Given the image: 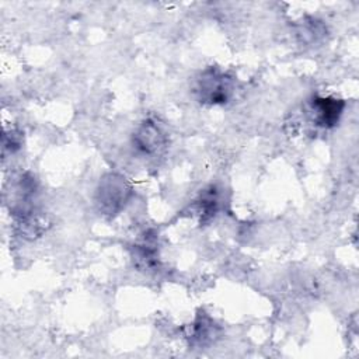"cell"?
<instances>
[{
	"mask_svg": "<svg viewBox=\"0 0 359 359\" xmlns=\"http://www.w3.org/2000/svg\"><path fill=\"white\" fill-rule=\"evenodd\" d=\"M236 91V80L217 67L205 69L194 84V93L199 102L208 105L227 104Z\"/></svg>",
	"mask_w": 359,
	"mask_h": 359,
	"instance_id": "1",
	"label": "cell"
},
{
	"mask_svg": "<svg viewBox=\"0 0 359 359\" xmlns=\"http://www.w3.org/2000/svg\"><path fill=\"white\" fill-rule=\"evenodd\" d=\"M132 196V187L128 180L115 172L105 174L95 189V205L101 215L115 217L125 209L129 198Z\"/></svg>",
	"mask_w": 359,
	"mask_h": 359,
	"instance_id": "2",
	"label": "cell"
},
{
	"mask_svg": "<svg viewBox=\"0 0 359 359\" xmlns=\"http://www.w3.org/2000/svg\"><path fill=\"white\" fill-rule=\"evenodd\" d=\"M133 149L142 156H156L167 146V133L153 119L144 121L132 136Z\"/></svg>",
	"mask_w": 359,
	"mask_h": 359,
	"instance_id": "3",
	"label": "cell"
},
{
	"mask_svg": "<svg viewBox=\"0 0 359 359\" xmlns=\"http://www.w3.org/2000/svg\"><path fill=\"white\" fill-rule=\"evenodd\" d=\"M345 109V101L335 97H313L309 101L307 112L313 125L331 129L338 122Z\"/></svg>",
	"mask_w": 359,
	"mask_h": 359,
	"instance_id": "4",
	"label": "cell"
},
{
	"mask_svg": "<svg viewBox=\"0 0 359 359\" xmlns=\"http://www.w3.org/2000/svg\"><path fill=\"white\" fill-rule=\"evenodd\" d=\"M130 257L133 265L139 271H156L158 268V248L157 236L154 231H144L139 241L132 245Z\"/></svg>",
	"mask_w": 359,
	"mask_h": 359,
	"instance_id": "5",
	"label": "cell"
},
{
	"mask_svg": "<svg viewBox=\"0 0 359 359\" xmlns=\"http://www.w3.org/2000/svg\"><path fill=\"white\" fill-rule=\"evenodd\" d=\"M195 210L199 215L202 224L210 222L222 208V195L220 189L216 185H210L201 192L195 201Z\"/></svg>",
	"mask_w": 359,
	"mask_h": 359,
	"instance_id": "6",
	"label": "cell"
},
{
	"mask_svg": "<svg viewBox=\"0 0 359 359\" xmlns=\"http://www.w3.org/2000/svg\"><path fill=\"white\" fill-rule=\"evenodd\" d=\"M191 330H192L189 334L191 342L196 345H206L212 342L213 338L216 337V325L205 313L196 317Z\"/></svg>",
	"mask_w": 359,
	"mask_h": 359,
	"instance_id": "7",
	"label": "cell"
},
{
	"mask_svg": "<svg viewBox=\"0 0 359 359\" xmlns=\"http://www.w3.org/2000/svg\"><path fill=\"white\" fill-rule=\"evenodd\" d=\"M22 143V137L21 133L17 130H10V132H4L3 135V150L8 151V153H14L21 147Z\"/></svg>",
	"mask_w": 359,
	"mask_h": 359,
	"instance_id": "8",
	"label": "cell"
}]
</instances>
